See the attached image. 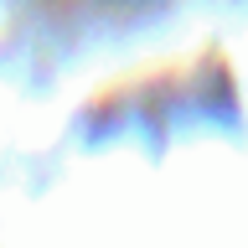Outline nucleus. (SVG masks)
I'll list each match as a JSON object with an SVG mask.
<instances>
[{"mask_svg":"<svg viewBox=\"0 0 248 248\" xmlns=\"http://www.w3.org/2000/svg\"><path fill=\"white\" fill-rule=\"evenodd\" d=\"M114 5H145V0H114Z\"/></svg>","mask_w":248,"mask_h":248,"instance_id":"obj_1","label":"nucleus"}]
</instances>
